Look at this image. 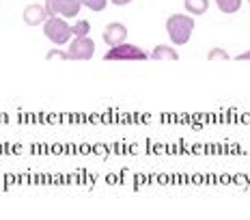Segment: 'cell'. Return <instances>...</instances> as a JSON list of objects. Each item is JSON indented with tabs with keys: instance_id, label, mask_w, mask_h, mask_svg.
<instances>
[{
	"instance_id": "cell-9",
	"label": "cell",
	"mask_w": 250,
	"mask_h": 220,
	"mask_svg": "<svg viewBox=\"0 0 250 220\" xmlns=\"http://www.w3.org/2000/svg\"><path fill=\"white\" fill-rule=\"evenodd\" d=\"M186 9L190 13H194V15H203L207 11V7H209V0H186Z\"/></svg>"
},
{
	"instance_id": "cell-5",
	"label": "cell",
	"mask_w": 250,
	"mask_h": 220,
	"mask_svg": "<svg viewBox=\"0 0 250 220\" xmlns=\"http://www.w3.org/2000/svg\"><path fill=\"white\" fill-rule=\"evenodd\" d=\"M80 0H48L45 2V11L50 15H62V18H74L80 11Z\"/></svg>"
},
{
	"instance_id": "cell-1",
	"label": "cell",
	"mask_w": 250,
	"mask_h": 220,
	"mask_svg": "<svg viewBox=\"0 0 250 220\" xmlns=\"http://www.w3.org/2000/svg\"><path fill=\"white\" fill-rule=\"evenodd\" d=\"M166 28H168L170 41L175 45H184L190 41V35L194 30V20L188 18V15H170L168 22H166Z\"/></svg>"
},
{
	"instance_id": "cell-12",
	"label": "cell",
	"mask_w": 250,
	"mask_h": 220,
	"mask_svg": "<svg viewBox=\"0 0 250 220\" xmlns=\"http://www.w3.org/2000/svg\"><path fill=\"white\" fill-rule=\"evenodd\" d=\"M71 33H74L76 37H86V33H88V24L84 22V20H80L74 28H71Z\"/></svg>"
},
{
	"instance_id": "cell-13",
	"label": "cell",
	"mask_w": 250,
	"mask_h": 220,
	"mask_svg": "<svg viewBox=\"0 0 250 220\" xmlns=\"http://www.w3.org/2000/svg\"><path fill=\"white\" fill-rule=\"evenodd\" d=\"M207 59H209V61H216V59H220V61H227V59H229V54H227L225 50H211L209 54H207Z\"/></svg>"
},
{
	"instance_id": "cell-4",
	"label": "cell",
	"mask_w": 250,
	"mask_h": 220,
	"mask_svg": "<svg viewBox=\"0 0 250 220\" xmlns=\"http://www.w3.org/2000/svg\"><path fill=\"white\" fill-rule=\"evenodd\" d=\"M93 54H95V44L88 37H78L69 45V50H67V59L69 61H86Z\"/></svg>"
},
{
	"instance_id": "cell-3",
	"label": "cell",
	"mask_w": 250,
	"mask_h": 220,
	"mask_svg": "<svg viewBox=\"0 0 250 220\" xmlns=\"http://www.w3.org/2000/svg\"><path fill=\"white\" fill-rule=\"evenodd\" d=\"M104 59H106V61H119V59H125V61H145V59H149V54L140 50L138 45L119 44V45H114L112 50H108Z\"/></svg>"
},
{
	"instance_id": "cell-15",
	"label": "cell",
	"mask_w": 250,
	"mask_h": 220,
	"mask_svg": "<svg viewBox=\"0 0 250 220\" xmlns=\"http://www.w3.org/2000/svg\"><path fill=\"white\" fill-rule=\"evenodd\" d=\"M246 59L250 61V52H246V54H239V56H237V61H246Z\"/></svg>"
},
{
	"instance_id": "cell-8",
	"label": "cell",
	"mask_w": 250,
	"mask_h": 220,
	"mask_svg": "<svg viewBox=\"0 0 250 220\" xmlns=\"http://www.w3.org/2000/svg\"><path fill=\"white\" fill-rule=\"evenodd\" d=\"M151 59H155V61H177L179 54H177L173 48H168V45H155V50L151 52Z\"/></svg>"
},
{
	"instance_id": "cell-7",
	"label": "cell",
	"mask_w": 250,
	"mask_h": 220,
	"mask_svg": "<svg viewBox=\"0 0 250 220\" xmlns=\"http://www.w3.org/2000/svg\"><path fill=\"white\" fill-rule=\"evenodd\" d=\"M45 18H48V11H45L43 7H39V4H30V7H26V11H24V22L28 26H37V24L43 22Z\"/></svg>"
},
{
	"instance_id": "cell-6",
	"label": "cell",
	"mask_w": 250,
	"mask_h": 220,
	"mask_svg": "<svg viewBox=\"0 0 250 220\" xmlns=\"http://www.w3.org/2000/svg\"><path fill=\"white\" fill-rule=\"evenodd\" d=\"M125 35H127V28H125L123 24H108L106 26V30H104V41H106L108 45H119V44H123L125 41Z\"/></svg>"
},
{
	"instance_id": "cell-2",
	"label": "cell",
	"mask_w": 250,
	"mask_h": 220,
	"mask_svg": "<svg viewBox=\"0 0 250 220\" xmlns=\"http://www.w3.org/2000/svg\"><path fill=\"white\" fill-rule=\"evenodd\" d=\"M43 33H45V37H48L52 44L62 45V44H67V41H69L71 28L65 24V20H61V18H56V15H52L48 22H45V26H43Z\"/></svg>"
},
{
	"instance_id": "cell-11",
	"label": "cell",
	"mask_w": 250,
	"mask_h": 220,
	"mask_svg": "<svg viewBox=\"0 0 250 220\" xmlns=\"http://www.w3.org/2000/svg\"><path fill=\"white\" fill-rule=\"evenodd\" d=\"M82 4H86L91 11H104V7H106V0H80Z\"/></svg>"
},
{
	"instance_id": "cell-10",
	"label": "cell",
	"mask_w": 250,
	"mask_h": 220,
	"mask_svg": "<svg viewBox=\"0 0 250 220\" xmlns=\"http://www.w3.org/2000/svg\"><path fill=\"white\" fill-rule=\"evenodd\" d=\"M216 4L220 7V11L225 13H235L242 7V0H216Z\"/></svg>"
},
{
	"instance_id": "cell-16",
	"label": "cell",
	"mask_w": 250,
	"mask_h": 220,
	"mask_svg": "<svg viewBox=\"0 0 250 220\" xmlns=\"http://www.w3.org/2000/svg\"><path fill=\"white\" fill-rule=\"evenodd\" d=\"M114 4H127V2H132V0H112Z\"/></svg>"
},
{
	"instance_id": "cell-14",
	"label": "cell",
	"mask_w": 250,
	"mask_h": 220,
	"mask_svg": "<svg viewBox=\"0 0 250 220\" xmlns=\"http://www.w3.org/2000/svg\"><path fill=\"white\" fill-rule=\"evenodd\" d=\"M48 59H61V61H67V52L52 50V52H48Z\"/></svg>"
}]
</instances>
